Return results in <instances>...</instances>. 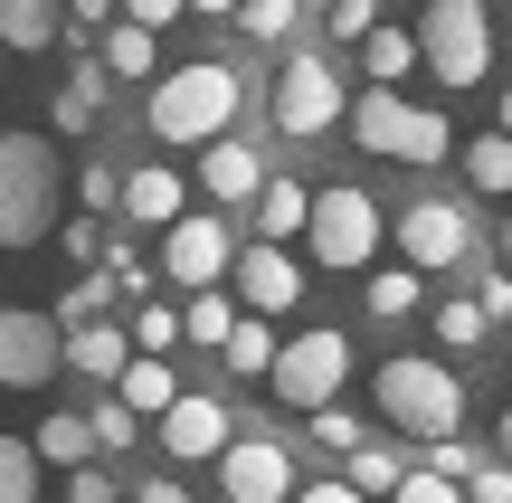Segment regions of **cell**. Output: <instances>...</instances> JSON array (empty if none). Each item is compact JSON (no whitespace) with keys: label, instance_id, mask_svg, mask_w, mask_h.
<instances>
[{"label":"cell","instance_id":"obj_1","mask_svg":"<svg viewBox=\"0 0 512 503\" xmlns=\"http://www.w3.org/2000/svg\"><path fill=\"white\" fill-rule=\"evenodd\" d=\"M57 200H67V171L38 133H0V247H38L57 228Z\"/></svg>","mask_w":512,"mask_h":503},{"label":"cell","instance_id":"obj_2","mask_svg":"<svg viewBox=\"0 0 512 503\" xmlns=\"http://www.w3.org/2000/svg\"><path fill=\"white\" fill-rule=\"evenodd\" d=\"M152 133L162 143H219L228 114H238V67L228 57H190V67H171L162 86H152Z\"/></svg>","mask_w":512,"mask_h":503},{"label":"cell","instance_id":"obj_3","mask_svg":"<svg viewBox=\"0 0 512 503\" xmlns=\"http://www.w3.org/2000/svg\"><path fill=\"white\" fill-rule=\"evenodd\" d=\"M380 418L399 437H427V447H456L465 428V380L446 371V361H380Z\"/></svg>","mask_w":512,"mask_h":503},{"label":"cell","instance_id":"obj_4","mask_svg":"<svg viewBox=\"0 0 512 503\" xmlns=\"http://www.w3.org/2000/svg\"><path fill=\"white\" fill-rule=\"evenodd\" d=\"M418 67L437 76L446 95L484 86V67H494V10H484V0H427L418 10Z\"/></svg>","mask_w":512,"mask_h":503},{"label":"cell","instance_id":"obj_5","mask_svg":"<svg viewBox=\"0 0 512 503\" xmlns=\"http://www.w3.org/2000/svg\"><path fill=\"white\" fill-rule=\"evenodd\" d=\"M351 133H361V152H380V162H408V171L446 162V143H456V133H446V114L408 105V95H380V86L351 105Z\"/></svg>","mask_w":512,"mask_h":503},{"label":"cell","instance_id":"obj_6","mask_svg":"<svg viewBox=\"0 0 512 503\" xmlns=\"http://www.w3.org/2000/svg\"><path fill=\"white\" fill-rule=\"evenodd\" d=\"M342 380H351V333H332V323H313V333H294L285 352H275V399H285V409L323 418L332 399H342Z\"/></svg>","mask_w":512,"mask_h":503},{"label":"cell","instance_id":"obj_7","mask_svg":"<svg viewBox=\"0 0 512 503\" xmlns=\"http://www.w3.org/2000/svg\"><path fill=\"white\" fill-rule=\"evenodd\" d=\"M313 257L323 266H342V276H361L370 257H380V238H389V219L370 209V190H313Z\"/></svg>","mask_w":512,"mask_h":503},{"label":"cell","instance_id":"obj_8","mask_svg":"<svg viewBox=\"0 0 512 503\" xmlns=\"http://www.w3.org/2000/svg\"><path fill=\"white\" fill-rule=\"evenodd\" d=\"M275 124H285L294 143L342 124V76H332V57H313V48L285 57V76H275Z\"/></svg>","mask_w":512,"mask_h":503},{"label":"cell","instance_id":"obj_9","mask_svg":"<svg viewBox=\"0 0 512 503\" xmlns=\"http://www.w3.org/2000/svg\"><path fill=\"white\" fill-rule=\"evenodd\" d=\"M57 371H67V342H57V323L29 314V304H0V380H10V390H48Z\"/></svg>","mask_w":512,"mask_h":503},{"label":"cell","instance_id":"obj_10","mask_svg":"<svg viewBox=\"0 0 512 503\" xmlns=\"http://www.w3.org/2000/svg\"><path fill=\"white\" fill-rule=\"evenodd\" d=\"M399 257L418 266V276H446L456 257H475V219H465L456 200H418L399 219Z\"/></svg>","mask_w":512,"mask_h":503},{"label":"cell","instance_id":"obj_11","mask_svg":"<svg viewBox=\"0 0 512 503\" xmlns=\"http://www.w3.org/2000/svg\"><path fill=\"white\" fill-rule=\"evenodd\" d=\"M162 266H171V276L190 285V295H209V285H219L228 266H238V247H228L219 209H190V219H181V228L162 238Z\"/></svg>","mask_w":512,"mask_h":503},{"label":"cell","instance_id":"obj_12","mask_svg":"<svg viewBox=\"0 0 512 503\" xmlns=\"http://www.w3.org/2000/svg\"><path fill=\"white\" fill-rule=\"evenodd\" d=\"M238 304H247L256 323H266V314H294V304H304V266H294L285 247H266V238L238 247Z\"/></svg>","mask_w":512,"mask_h":503},{"label":"cell","instance_id":"obj_13","mask_svg":"<svg viewBox=\"0 0 512 503\" xmlns=\"http://www.w3.org/2000/svg\"><path fill=\"white\" fill-rule=\"evenodd\" d=\"M219 485H228V503H285L294 494V466H285L275 437H238V447L219 456Z\"/></svg>","mask_w":512,"mask_h":503},{"label":"cell","instance_id":"obj_14","mask_svg":"<svg viewBox=\"0 0 512 503\" xmlns=\"http://www.w3.org/2000/svg\"><path fill=\"white\" fill-rule=\"evenodd\" d=\"M162 447L181 456V466H200V456H228L238 437H228V399H209V390H190L181 409L162 418Z\"/></svg>","mask_w":512,"mask_h":503},{"label":"cell","instance_id":"obj_15","mask_svg":"<svg viewBox=\"0 0 512 503\" xmlns=\"http://www.w3.org/2000/svg\"><path fill=\"white\" fill-rule=\"evenodd\" d=\"M124 209H133V219H143V228H162V238H171V228H181L190 219V181H181V171H124Z\"/></svg>","mask_w":512,"mask_h":503},{"label":"cell","instance_id":"obj_16","mask_svg":"<svg viewBox=\"0 0 512 503\" xmlns=\"http://www.w3.org/2000/svg\"><path fill=\"white\" fill-rule=\"evenodd\" d=\"M266 181H275V171L256 162L247 143H209V162H200V190H209L219 209H238V200H266Z\"/></svg>","mask_w":512,"mask_h":503},{"label":"cell","instance_id":"obj_17","mask_svg":"<svg viewBox=\"0 0 512 503\" xmlns=\"http://www.w3.org/2000/svg\"><path fill=\"white\" fill-rule=\"evenodd\" d=\"M67 371H86V380L114 390V380L133 371V333H124V323H86V333H67Z\"/></svg>","mask_w":512,"mask_h":503},{"label":"cell","instance_id":"obj_18","mask_svg":"<svg viewBox=\"0 0 512 503\" xmlns=\"http://www.w3.org/2000/svg\"><path fill=\"white\" fill-rule=\"evenodd\" d=\"M114 399H124L133 418H143V409H162V418H171V409H181L190 390H181V380H171V361H143V352H133V371L114 380Z\"/></svg>","mask_w":512,"mask_h":503},{"label":"cell","instance_id":"obj_19","mask_svg":"<svg viewBox=\"0 0 512 503\" xmlns=\"http://www.w3.org/2000/svg\"><path fill=\"white\" fill-rule=\"evenodd\" d=\"M29 447H38V466H67V475H86V466H95V418H67V409H57L48 428L29 437Z\"/></svg>","mask_w":512,"mask_h":503},{"label":"cell","instance_id":"obj_20","mask_svg":"<svg viewBox=\"0 0 512 503\" xmlns=\"http://www.w3.org/2000/svg\"><path fill=\"white\" fill-rule=\"evenodd\" d=\"M294 228H313V190L304 181H266V200H256V238L285 247Z\"/></svg>","mask_w":512,"mask_h":503},{"label":"cell","instance_id":"obj_21","mask_svg":"<svg viewBox=\"0 0 512 503\" xmlns=\"http://www.w3.org/2000/svg\"><path fill=\"white\" fill-rule=\"evenodd\" d=\"M361 67H370V86H399V76H418V29H380V38H370V48H361Z\"/></svg>","mask_w":512,"mask_h":503},{"label":"cell","instance_id":"obj_22","mask_svg":"<svg viewBox=\"0 0 512 503\" xmlns=\"http://www.w3.org/2000/svg\"><path fill=\"white\" fill-rule=\"evenodd\" d=\"M275 352H285V342H275L266 323L247 314L238 333H228V352H219V361H228V371H238V380H275Z\"/></svg>","mask_w":512,"mask_h":503},{"label":"cell","instance_id":"obj_23","mask_svg":"<svg viewBox=\"0 0 512 503\" xmlns=\"http://www.w3.org/2000/svg\"><path fill=\"white\" fill-rule=\"evenodd\" d=\"M57 38V0H0V48H48Z\"/></svg>","mask_w":512,"mask_h":503},{"label":"cell","instance_id":"obj_24","mask_svg":"<svg viewBox=\"0 0 512 503\" xmlns=\"http://www.w3.org/2000/svg\"><path fill=\"white\" fill-rule=\"evenodd\" d=\"M408 475H418V466H399V456H389V447H361V456H351V475H342V485L351 494H389V503H399V485H408Z\"/></svg>","mask_w":512,"mask_h":503},{"label":"cell","instance_id":"obj_25","mask_svg":"<svg viewBox=\"0 0 512 503\" xmlns=\"http://www.w3.org/2000/svg\"><path fill=\"white\" fill-rule=\"evenodd\" d=\"M181 323H190V333L209 342V352H228V333H238L247 314H238V304H228V285H209V295H190V314H181Z\"/></svg>","mask_w":512,"mask_h":503},{"label":"cell","instance_id":"obj_26","mask_svg":"<svg viewBox=\"0 0 512 503\" xmlns=\"http://www.w3.org/2000/svg\"><path fill=\"white\" fill-rule=\"evenodd\" d=\"M124 333H133V352H143V361H171V342H181V333H190V323H181V314H171V304H152V295H143V314H133V323H124Z\"/></svg>","mask_w":512,"mask_h":503},{"label":"cell","instance_id":"obj_27","mask_svg":"<svg viewBox=\"0 0 512 503\" xmlns=\"http://www.w3.org/2000/svg\"><path fill=\"white\" fill-rule=\"evenodd\" d=\"M370 314H380V323L418 314V266H380V276H370Z\"/></svg>","mask_w":512,"mask_h":503},{"label":"cell","instance_id":"obj_28","mask_svg":"<svg viewBox=\"0 0 512 503\" xmlns=\"http://www.w3.org/2000/svg\"><path fill=\"white\" fill-rule=\"evenodd\" d=\"M0 503H38V447L0 437Z\"/></svg>","mask_w":512,"mask_h":503},{"label":"cell","instance_id":"obj_29","mask_svg":"<svg viewBox=\"0 0 512 503\" xmlns=\"http://www.w3.org/2000/svg\"><path fill=\"white\" fill-rule=\"evenodd\" d=\"M465 181H475V190H512V143H503V133L465 143Z\"/></svg>","mask_w":512,"mask_h":503},{"label":"cell","instance_id":"obj_30","mask_svg":"<svg viewBox=\"0 0 512 503\" xmlns=\"http://www.w3.org/2000/svg\"><path fill=\"white\" fill-rule=\"evenodd\" d=\"M152 57H162V48H152V29H133V19L105 38V76H152Z\"/></svg>","mask_w":512,"mask_h":503},{"label":"cell","instance_id":"obj_31","mask_svg":"<svg viewBox=\"0 0 512 503\" xmlns=\"http://www.w3.org/2000/svg\"><path fill=\"white\" fill-rule=\"evenodd\" d=\"M114 295H124V285H114V266H95V276H76V295H67V314H57V323H76V333H86Z\"/></svg>","mask_w":512,"mask_h":503},{"label":"cell","instance_id":"obj_32","mask_svg":"<svg viewBox=\"0 0 512 503\" xmlns=\"http://www.w3.org/2000/svg\"><path fill=\"white\" fill-rule=\"evenodd\" d=\"M389 19H380V0H332V38H351V48H370Z\"/></svg>","mask_w":512,"mask_h":503},{"label":"cell","instance_id":"obj_33","mask_svg":"<svg viewBox=\"0 0 512 503\" xmlns=\"http://www.w3.org/2000/svg\"><path fill=\"white\" fill-rule=\"evenodd\" d=\"M294 19H304L294 0H247V10H238V29H247V38H294Z\"/></svg>","mask_w":512,"mask_h":503},{"label":"cell","instance_id":"obj_34","mask_svg":"<svg viewBox=\"0 0 512 503\" xmlns=\"http://www.w3.org/2000/svg\"><path fill=\"white\" fill-rule=\"evenodd\" d=\"M437 333L456 342V352H475V342L494 333V323H484V304H437Z\"/></svg>","mask_w":512,"mask_h":503},{"label":"cell","instance_id":"obj_35","mask_svg":"<svg viewBox=\"0 0 512 503\" xmlns=\"http://www.w3.org/2000/svg\"><path fill=\"white\" fill-rule=\"evenodd\" d=\"M313 447H332V456H361V418H351V409H323V418H313Z\"/></svg>","mask_w":512,"mask_h":503},{"label":"cell","instance_id":"obj_36","mask_svg":"<svg viewBox=\"0 0 512 503\" xmlns=\"http://www.w3.org/2000/svg\"><path fill=\"white\" fill-rule=\"evenodd\" d=\"M76 190H86V219H95V209H124V171H114V162L76 171Z\"/></svg>","mask_w":512,"mask_h":503},{"label":"cell","instance_id":"obj_37","mask_svg":"<svg viewBox=\"0 0 512 503\" xmlns=\"http://www.w3.org/2000/svg\"><path fill=\"white\" fill-rule=\"evenodd\" d=\"M133 428H143V418H133L124 399H105V409H95V447H133Z\"/></svg>","mask_w":512,"mask_h":503},{"label":"cell","instance_id":"obj_38","mask_svg":"<svg viewBox=\"0 0 512 503\" xmlns=\"http://www.w3.org/2000/svg\"><path fill=\"white\" fill-rule=\"evenodd\" d=\"M67 503H124V485L105 466H86V475H67Z\"/></svg>","mask_w":512,"mask_h":503},{"label":"cell","instance_id":"obj_39","mask_svg":"<svg viewBox=\"0 0 512 503\" xmlns=\"http://www.w3.org/2000/svg\"><path fill=\"white\" fill-rule=\"evenodd\" d=\"M399 503H465V485H446V475H408V485H399Z\"/></svg>","mask_w":512,"mask_h":503},{"label":"cell","instance_id":"obj_40","mask_svg":"<svg viewBox=\"0 0 512 503\" xmlns=\"http://www.w3.org/2000/svg\"><path fill=\"white\" fill-rule=\"evenodd\" d=\"M67 95H76V105H95V95H105V57H76V67H67Z\"/></svg>","mask_w":512,"mask_h":503},{"label":"cell","instance_id":"obj_41","mask_svg":"<svg viewBox=\"0 0 512 503\" xmlns=\"http://www.w3.org/2000/svg\"><path fill=\"white\" fill-rule=\"evenodd\" d=\"M181 10H190V0H124L133 29H162V19H181Z\"/></svg>","mask_w":512,"mask_h":503},{"label":"cell","instance_id":"obj_42","mask_svg":"<svg viewBox=\"0 0 512 503\" xmlns=\"http://www.w3.org/2000/svg\"><path fill=\"white\" fill-rule=\"evenodd\" d=\"M475 503H512V466H475V485H465Z\"/></svg>","mask_w":512,"mask_h":503},{"label":"cell","instance_id":"obj_43","mask_svg":"<svg viewBox=\"0 0 512 503\" xmlns=\"http://www.w3.org/2000/svg\"><path fill=\"white\" fill-rule=\"evenodd\" d=\"M475 304H484V323H503V314H512V276H494V285H484Z\"/></svg>","mask_w":512,"mask_h":503},{"label":"cell","instance_id":"obj_44","mask_svg":"<svg viewBox=\"0 0 512 503\" xmlns=\"http://www.w3.org/2000/svg\"><path fill=\"white\" fill-rule=\"evenodd\" d=\"M294 503H361V494H351V485H342V475H323V485H304V494H294Z\"/></svg>","mask_w":512,"mask_h":503},{"label":"cell","instance_id":"obj_45","mask_svg":"<svg viewBox=\"0 0 512 503\" xmlns=\"http://www.w3.org/2000/svg\"><path fill=\"white\" fill-rule=\"evenodd\" d=\"M124 503H190V494L171 485V475H152V485H143V494H124Z\"/></svg>","mask_w":512,"mask_h":503},{"label":"cell","instance_id":"obj_46","mask_svg":"<svg viewBox=\"0 0 512 503\" xmlns=\"http://www.w3.org/2000/svg\"><path fill=\"white\" fill-rule=\"evenodd\" d=\"M190 10H200V19H228V10H247V0H190Z\"/></svg>","mask_w":512,"mask_h":503},{"label":"cell","instance_id":"obj_47","mask_svg":"<svg viewBox=\"0 0 512 503\" xmlns=\"http://www.w3.org/2000/svg\"><path fill=\"white\" fill-rule=\"evenodd\" d=\"M494 437H503V466H512V409H503V428H494Z\"/></svg>","mask_w":512,"mask_h":503},{"label":"cell","instance_id":"obj_48","mask_svg":"<svg viewBox=\"0 0 512 503\" xmlns=\"http://www.w3.org/2000/svg\"><path fill=\"white\" fill-rule=\"evenodd\" d=\"M503 143H512V86H503Z\"/></svg>","mask_w":512,"mask_h":503},{"label":"cell","instance_id":"obj_49","mask_svg":"<svg viewBox=\"0 0 512 503\" xmlns=\"http://www.w3.org/2000/svg\"><path fill=\"white\" fill-rule=\"evenodd\" d=\"M503 257H512V228H503ZM503 276H512V266H503Z\"/></svg>","mask_w":512,"mask_h":503},{"label":"cell","instance_id":"obj_50","mask_svg":"<svg viewBox=\"0 0 512 503\" xmlns=\"http://www.w3.org/2000/svg\"><path fill=\"white\" fill-rule=\"evenodd\" d=\"M0 57H10V48H0Z\"/></svg>","mask_w":512,"mask_h":503}]
</instances>
